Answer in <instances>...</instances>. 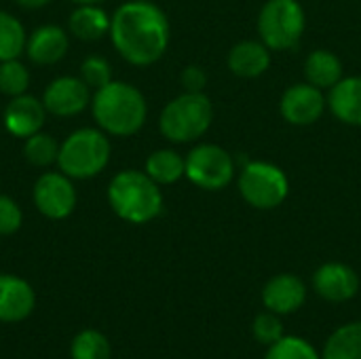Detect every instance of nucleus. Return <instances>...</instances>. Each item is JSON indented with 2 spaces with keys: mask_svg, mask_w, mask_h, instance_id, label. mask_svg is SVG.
I'll return each instance as SVG.
<instances>
[{
  "mask_svg": "<svg viewBox=\"0 0 361 359\" xmlns=\"http://www.w3.org/2000/svg\"><path fill=\"white\" fill-rule=\"evenodd\" d=\"M108 36L127 63L146 68L165 55L171 28L159 4L150 0H127L112 13Z\"/></svg>",
  "mask_w": 361,
  "mask_h": 359,
  "instance_id": "obj_1",
  "label": "nucleus"
},
{
  "mask_svg": "<svg viewBox=\"0 0 361 359\" xmlns=\"http://www.w3.org/2000/svg\"><path fill=\"white\" fill-rule=\"evenodd\" d=\"M89 108L95 125L114 138L135 135L148 118L144 93L125 80H110L106 87L93 91Z\"/></svg>",
  "mask_w": 361,
  "mask_h": 359,
  "instance_id": "obj_2",
  "label": "nucleus"
},
{
  "mask_svg": "<svg viewBox=\"0 0 361 359\" xmlns=\"http://www.w3.org/2000/svg\"><path fill=\"white\" fill-rule=\"evenodd\" d=\"M110 209L129 224H148L163 212L161 186L140 169L118 171L106 190Z\"/></svg>",
  "mask_w": 361,
  "mask_h": 359,
  "instance_id": "obj_3",
  "label": "nucleus"
},
{
  "mask_svg": "<svg viewBox=\"0 0 361 359\" xmlns=\"http://www.w3.org/2000/svg\"><path fill=\"white\" fill-rule=\"evenodd\" d=\"M110 154L108 133L99 127H80L59 144L57 169L72 180H91L108 167Z\"/></svg>",
  "mask_w": 361,
  "mask_h": 359,
  "instance_id": "obj_4",
  "label": "nucleus"
},
{
  "mask_svg": "<svg viewBox=\"0 0 361 359\" xmlns=\"http://www.w3.org/2000/svg\"><path fill=\"white\" fill-rule=\"evenodd\" d=\"M214 121L212 99L199 91H184L165 104L159 116V131L171 144H190L201 140Z\"/></svg>",
  "mask_w": 361,
  "mask_h": 359,
  "instance_id": "obj_5",
  "label": "nucleus"
},
{
  "mask_svg": "<svg viewBox=\"0 0 361 359\" xmlns=\"http://www.w3.org/2000/svg\"><path fill=\"white\" fill-rule=\"evenodd\" d=\"M258 36L271 51L294 49L307 28V15L298 0H267L258 13Z\"/></svg>",
  "mask_w": 361,
  "mask_h": 359,
  "instance_id": "obj_6",
  "label": "nucleus"
},
{
  "mask_svg": "<svg viewBox=\"0 0 361 359\" xmlns=\"http://www.w3.org/2000/svg\"><path fill=\"white\" fill-rule=\"evenodd\" d=\"M239 195L254 209H275L290 195L286 171L269 161H252L239 174Z\"/></svg>",
  "mask_w": 361,
  "mask_h": 359,
  "instance_id": "obj_7",
  "label": "nucleus"
},
{
  "mask_svg": "<svg viewBox=\"0 0 361 359\" xmlns=\"http://www.w3.org/2000/svg\"><path fill=\"white\" fill-rule=\"evenodd\" d=\"M186 178L201 190H222L235 178V161L218 144H199L186 154Z\"/></svg>",
  "mask_w": 361,
  "mask_h": 359,
  "instance_id": "obj_8",
  "label": "nucleus"
},
{
  "mask_svg": "<svg viewBox=\"0 0 361 359\" xmlns=\"http://www.w3.org/2000/svg\"><path fill=\"white\" fill-rule=\"evenodd\" d=\"M32 201L40 216L49 220H66L78 201L72 178L63 171H44L36 178L32 188Z\"/></svg>",
  "mask_w": 361,
  "mask_h": 359,
  "instance_id": "obj_9",
  "label": "nucleus"
},
{
  "mask_svg": "<svg viewBox=\"0 0 361 359\" xmlns=\"http://www.w3.org/2000/svg\"><path fill=\"white\" fill-rule=\"evenodd\" d=\"M91 97L93 93L80 76H57L47 85L40 99L51 116L72 118L91 106Z\"/></svg>",
  "mask_w": 361,
  "mask_h": 359,
  "instance_id": "obj_10",
  "label": "nucleus"
},
{
  "mask_svg": "<svg viewBox=\"0 0 361 359\" xmlns=\"http://www.w3.org/2000/svg\"><path fill=\"white\" fill-rule=\"evenodd\" d=\"M328 108V99L322 89L311 83H296L281 95V116L294 127H309L317 123Z\"/></svg>",
  "mask_w": 361,
  "mask_h": 359,
  "instance_id": "obj_11",
  "label": "nucleus"
},
{
  "mask_svg": "<svg viewBox=\"0 0 361 359\" xmlns=\"http://www.w3.org/2000/svg\"><path fill=\"white\" fill-rule=\"evenodd\" d=\"M47 114L49 112H47L42 99L23 93V95L8 99V104L4 106V112H2V121H4V129L13 138L25 140V138L42 131Z\"/></svg>",
  "mask_w": 361,
  "mask_h": 359,
  "instance_id": "obj_12",
  "label": "nucleus"
},
{
  "mask_svg": "<svg viewBox=\"0 0 361 359\" xmlns=\"http://www.w3.org/2000/svg\"><path fill=\"white\" fill-rule=\"evenodd\" d=\"M313 290L328 303H347L360 292V277L349 264L326 262L313 275Z\"/></svg>",
  "mask_w": 361,
  "mask_h": 359,
  "instance_id": "obj_13",
  "label": "nucleus"
},
{
  "mask_svg": "<svg viewBox=\"0 0 361 359\" xmlns=\"http://www.w3.org/2000/svg\"><path fill=\"white\" fill-rule=\"evenodd\" d=\"M36 307L34 288L17 275L0 273V324L25 322Z\"/></svg>",
  "mask_w": 361,
  "mask_h": 359,
  "instance_id": "obj_14",
  "label": "nucleus"
},
{
  "mask_svg": "<svg viewBox=\"0 0 361 359\" xmlns=\"http://www.w3.org/2000/svg\"><path fill=\"white\" fill-rule=\"evenodd\" d=\"M70 47V32L57 23H44L27 34L25 55L36 66H53L61 61Z\"/></svg>",
  "mask_w": 361,
  "mask_h": 359,
  "instance_id": "obj_15",
  "label": "nucleus"
},
{
  "mask_svg": "<svg viewBox=\"0 0 361 359\" xmlns=\"http://www.w3.org/2000/svg\"><path fill=\"white\" fill-rule=\"evenodd\" d=\"M307 300V286L298 275L281 273L267 281L262 288V303L267 311L277 315H290L298 311Z\"/></svg>",
  "mask_w": 361,
  "mask_h": 359,
  "instance_id": "obj_16",
  "label": "nucleus"
},
{
  "mask_svg": "<svg viewBox=\"0 0 361 359\" xmlns=\"http://www.w3.org/2000/svg\"><path fill=\"white\" fill-rule=\"evenodd\" d=\"M226 66L239 78H258L271 68V49L262 40H241L228 51Z\"/></svg>",
  "mask_w": 361,
  "mask_h": 359,
  "instance_id": "obj_17",
  "label": "nucleus"
},
{
  "mask_svg": "<svg viewBox=\"0 0 361 359\" xmlns=\"http://www.w3.org/2000/svg\"><path fill=\"white\" fill-rule=\"evenodd\" d=\"M328 108L341 123L361 127V76H343L328 93Z\"/></svg>",
  "mask_w": 361,
  "mask_h": 359,
  "instance_id": "obj_18",
  "label": "nucleus"
},
{
  "mask_svg": "<svg viewBox=\"0 0 361 359\" xmlns=\"http://www.w3.org/2000/svg\"><path fill=\"white\" fill-rule=\"evenodd\" d=\"M110 21L112 15L99 4H76L68 19V32L82 42H97L110 34Z\"/></svg>",
  "mask_w": 361,
  "mask_h": 359,
  "instance_id": "obj_19",
  "label": "nucleus"
},
{
  "mask_svg": "<svg viewBox=\"0 0 361 359\" xmlns=\"http://www.w3.org/2000/svg\"><path fill=\"white\" fill-rule=\"evenodd\" d=\"M343 61L334 51L328 49H315L305 59V78L313 87L322 91H330L341 78H343Z\"/></svg>",
  "mask_w": 361,
  "mask_h": 359,
  "instance_id": "obj_20",
  "label": "nucleus"
},
{
  "mask_svg": "<svg viewBox=\"0 0 361 359\" xmlns=\"http://www.w3.org/2000/svg\"><path fill=\"white\" fill-rule=\"evenodd\" d=\"M144 171L159 184L169 186L186 178V157L171 148H159L148 154L144 163Z\"/></svg>",
  "mask_w": 361,
  "mask_h": 359,
  "instance_id": "obj_21",
  "label": "nucleus"
},
{
  "mask_svg": "<svg viewBox=\"0 0 361 359\" xmlns=\"http://www.w3.org/2000/svg\"><path fill=\"white\" fill-rule=\"evenodd\" d=\"M322 359H361V322L334 330L326 341Z\"/></svg>",
  "mask_w": 361,
  "mask_h": 359,
  "instance_id": "obj_22",
  "label": "nucleus"
},
{
  "mask_svg": "<svg viewBox=\"0 0 361 359\" xmlns=\"http://www.w3.org/2000/svg\"><path fill=\"white\" fill-rule=\"evenodd\" d=\"M27 32L8 11H0V61L19 59L25 53Z\"/></svg>",
  "mask_w": 361,
  "mask_h": 359,
  "instance_id": "obj_23",
  "label": "nucleus"
},
{
  "mask_svg": "<svg viewBox=\"0 0 361 359\" xmlns=\"http://www.w3.org/2000/svg\"><path fill=\"white\" fill-rule=\"evenodd\" d=\"M57 154H59V142L51 133L38 131L23 140V159L32 167L47 169L51 165H57Z\"/></svg>",
  "mask_w": 361,
  "mask_h": 359,
  "instance_id": "obj_24",
  "label": "nucleus"
},
{
  "mask_svg": "<svg viewBox=\"0 0 361 359\" xmlns=\"http://www.w3.org/2000/svg\"><path fill=\"white\" fill-rule=\"evenodd\" d=\"M70 358L72 359H112L110 341L93 328L80 330L70 343Z\"/></svg>",
  "mask_w": 361,
  "mask_h": 359,
  "instance_id": "obj_25",
  "label": "nucleus"
},
{
  "mask_svg": "<svg viewBox=\"0 0 361 359\" xmlns=\"http://www.w3.org/2000/svg\"><path fill=\"white\" fill-rule=\"evenodd\" d=\"M30 70L19 59L0 61V93L6 97H17L30 89Z\"/></svg>",
  "mask_w": 361,
  "mask_h": 359,
  "instance_id": "obj_26",
  "label": "nucleus"
},
{
  "mask_svg": "<svg viewBox=\"0 0 361 359\" xmlns=\"http://www.w3.org/2000/svg\"><path fill=\"white\" fill-rule=\"evenodd\" d=\"M264 359H322L311 343L298 336H283L281 341L273 343L267 351Z\"/></svg>",
  "mask_w": 361,
  "mask_h": 359,
  "instance_id": "obj_27",
  "label": "nucleus"
},
{
  "mask_svg": "<svg viewBox=\"0 0 361 359\" xmlns=\"http://www.w3.org/2000/svg\"><path fill=\"white\" fill-rule=\"evenodd\" d=\"M78 76L85 80V85L91 89V91H97L102 87H106L112 78V66L106 57L102 55H89L82 59L80 63V72Z\"/></svg>",
  "mask_w": 361,
  "mask_h": 359,
  "instance_id": "obj_28",
  "label": "nucleus"
},
{
  "mask_svg": "<svg viewBox=\"0 0 361 359\" xmlns=\"http://www.w3.org/2000/svg\"><path fill=\"white\" fill-rule=\"evenodd\" d=\"M252 332H254V339L260 345L271 347L273 343H277V341L283 339V324H281V320H279L277 313L267 311V313L256 315V320L252 324Z\"/></svg>",
  "mask_w": 361,
  "mask_h": 359,
  "instance_id": "obj_29",
  "label": "nucleus"
},
{
  "mask_svg": "<svg viewBox=\"0 0 361 359\" xmlns=\"http://www.w3.org/2000/svg\"><path fill=\"white\" fill-rule=\"evenodd\" d=\"M21 224H23V212L19 203L8 195H0V237L15 235L21 229Z\"/></svg>",
  "mask_w": 361,
  "mask_h": 359,
  "instance_id": "obj_30",
  "label": "nucleus"
},
{
  "mask_svg": "<svg viewBox=\"0 0 361 359\" xmlns=\"http://www.w3.org/2000/svg\"><path fill=\"white\" fill-rule=\"evenodd\" d=\"M180 80H182L184 91H195V93H199V91H203L205 85H207V74H205V70H203L201 66H186V68L182 70Z\"/></svg>",
  "mask_w": 361,
  "mask_h": 359,
  "instance_id": "obj_31",
  "label": "nucleus"
},
{
  "mask_svg": "<svg viewBox=\"0 0 361 359\" xmlns=\"http://www.w3.org/2000/svg\"><path fill=\"white\" fill-rule=\"evenodd\" d=\"M21 8H27V11H36V8H42L47 4H51L53 0H15Z\"/></svg>",
  "mask_w": 361,
  "mask_h": 359,
  "instance_id": "obj_32",
  "label": "nucleus"
},
{
  "mask_svg": "<svg viewBox=\"0 0 361 359\" xmlns=\"http://www.w3.org/2000/svg\"><path fill=\"white\" fill-rule=\"evenodd\" d=\"M70 2H74V4H102L106 0H70Z\"/></svg>",
  "mask_w": 361,
  "mask_h": 359,
  "instance_id": "obj_33",
  "label": "nucleus"
}]
</instances>
